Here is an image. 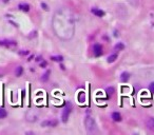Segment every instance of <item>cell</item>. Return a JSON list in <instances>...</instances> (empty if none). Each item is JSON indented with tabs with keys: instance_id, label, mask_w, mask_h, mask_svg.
<instances>
[{
	"instance_id": "cell-1",
	"label": "cell",
	"mask_w": 154,
	"mask_h": 135,
	"mask_svg": "<svg viewBox=\"0 0 154 135\" xmlns=\"http://www.w3.org/2000/svg\"><path fill=\"white\" fill-rule=\"evenodd\" d=\"M52 29L59 39L63 41L71 40L76 29L73 13L67 7H61L56 11L52 18Z\"/></svg>"
},
{
	"instance_id": "cell-13",
	"label": "cell",
	"mask_w": 154,
	"mask_h": 135,
	"mask_svg": "<svg viewBox=\"0 0 154 135\" xmlns=\"http://www.w3.org/2000/svg\"><path fill=\"white\" fill-rule=\"evenodd\" d=\"M116 59H117V54L114 53V54H112V55H110L109 57H108L107 61L109 62V63H112V62H114Z\"/></svg>"
},
{
	"instance_id": "cell-7",
	"label": "cell",
	"mask_w": 154,
	"mask_h": 135,
	"mask_svg": "<svg viewBox=\"0 0 154 135\" xmlns=\"http://www.w3.org/2000/svg\"><path fill=\"white\" fill-rule=\"evenodd\" d=\"M18 9L22 12H29L30 11V5L28 3H20L18 5Z\"/></svg>"
},
{
	"instance_id": "cell-4",
	"label": "cell",
	"mask_w": 154,
	"mask_h": 135,
	"mask_svg": "<svg viewBox=\"0 0 154 135\" xmlns=\"http://www.w3.org/2000/svg\"><path fill=\"white\" fill-rule=\"evenodd\" d=\"M93 54L96 57H99L103 54V47L99 43H95L93 45Z\"/></svg>"
},
{
	"instance_id": "cell-22",
	"label": "cell",
	"mask_w": 154,
	"mask_h": 135,
	"mask_svg": "<svg viewBox=\"0 0 154 135\" xmlns=\"http://www.w3.org/2000/svg\"><path fill=\"white\" fill-rule=\"evenodd\" d=\"M9 1H10V0H2V2H4V3H7Z\"/></svg>"
},
{
	"instance_id": "cell-12",
	"label": "cell",
	"mask_w": 154,
	"mask_h": 135,
	"mask_svg": "<svg viewBox=\"0 0 154 135\" xmlns=\"http://www.w3.org/2000/svg\"><path fill=\"white\" fill-rule=\"evenodd\" d=\"M127 1L128 3L133 7H137L139 4V0H127Z\"/></svg>"
},
{
	"instance_id": "cell-20",
	"label": "cell",
	"mask_w": 154,
	"mask_h": 135,
	"mask_svg": "<svg viewBox=\"0 0 154 135\" xmlns=\"http://www.w3.org/2000/svg\"><path fill=\"white\" fill-rule=\"evenodd\" d=\"M52 59H53L54 61H62L63 57H62V56H53V57H52Z\"/></svg>"
},
{
	"instance_id": "cell-18",
	"label": "cell",
	"mask_w": 154,
	"mask_h": 135,
	"mask_svg": "<svg viewBox=\"0 0 154 135\" xmlns=\"http://www.w3.org/2000/svg\"><path fill=\"white\" fill-rule=\"evenodd\" d=\"M7 112L4 110L3 108H0V119H2V118L7 117Z\"/></svg>"
},
{
	"instance_id": "cell-21",
	"label": "cell",
	"mask_w": 154,
	"mask_h": 135,
	"mask_svg": "<svg viewBox=\"0 0 154 135\" xmlns=\"http://www.w3.org/2000/svg\"><path fill=\"white\" fill-rule=\"evenodd\" d=\"M149 90L152 92V93H154V82H152V84H150V86H149Z\"/></svg>"
},
{
	"instance_id": "cell-15",
	"label": "cell",
	"mask_w": 154,
	"mask_h": 135,
	"mask_svg": "<svg viewBox=\"0 0 154 135\" xmlns=\"http://www.w3.org/2000/svg\"><path fill=\"white\" fill-rule=\"evenodd\" d=\"M56 125H57V120H47L42 122V126H56Z\"/></svg>"
},
{
	"instance_id": "cell-8",
	"label": "cell",
	"mask_w": 154,
	"mask_h": 135,
	"mask_svg": "<svg viewBox=\"0 0 154 135\" xmlns=\"http://www.w3.org/2000/svg\"><path fill=\"white\" fill-rule=\"evenodd\" d=\"M129 78H130V74L128 73V72H123V73H121V80L123 82H127L128 80H129Z\"/></svg>"
},
{
	"instance_id": "cell-17",
	"label": "cell",
	"mask_w": 154,
	"mask_h": 135,
	"mask_svg": "<svg viewBox=\"0 0 154 135\" xmlns=\"http://www.w3.org/2000/svg\"><path fill=\"white\" fill-rule=\"evenodd\" d=\"M22 72H23V69H22V66H17L16 68V71H15V73H16V76L17 77H19V76H21L22 75Z\"/></svg>"
},
{
	"instance_id": "cell-19",
	"label": "cell",
	"mask_w": 154,
	"mask_h": 135,
	"mask_svg": "<svg viewBox=\"0 0 154 135\" xmlns=\"http://www.w3.org/2000/svg\"><path fill=\"white\" fill-rule=\"evenodd\" d=\"M49 75H50V71H47L45 74H43L42 77H41V80H42V81H47L48 78H49Z\"/></svg>"
},
{
	"instance_id": "cell-2",
	"label": "cell",
	"mask_w": 154,
	"mask_h": 135,
	"mask_svg": "<svg viewBox=\"0 0 154 135\" xmlns=\"http://www.w3.org/2000/svg\"><path fill=\"white\" fill-rule=\"evenodd\" d=\"M85 125H86V129H87L88 133L90 135H93L96 133L97 130V126H96V122L94 120V118L92 117H87L85 120Z\"/></svg>"
},
{
	"instance_id": "cell-16",
	"label": "cell",
	"mask_w": 154,
	"mask_h": 135,
	"mask_svg": "<svg viewBox=\"0 0 154 135\" xmlns=\"http://www.w3.org/2000/svg\"><path fill=\"white\" fill-rule=\"evenodd\" d=\"M114 92H115V90H114L113 87H109V88L106 89V93H107L108 96H112L114 94Z\"/></svg>"
},
{
	"instance_id": "cell-9",
	"label": "cell",
	"mask_w": 154,
	"mask_h": 135,
	"mask_svg": "<svg viewBox=\"0 0 154 135\" xmlns=\"http://www.w3.org/2000/svg\"><path fill=\"white\" fill-rule=\"evenodd\" d=\"M112 119H113L114 122H121V115L118 112H113V113H112Z\"/></svg>"
},
{
	"instance_id": "cell-11",
	"label": "cell",
	"mask_w": 154,
	"mask_h": 135,
	"mask_svg": "<svg viewBox=\"0 0 154 135\" xmlns=\"http://www.w3.org/2000/svg\"><path fill=\"white\" fill-rule=\"evenodd\" d=\"M0 44L4 47H11V45H16L17 43L15 41H0Z\"/></svg>"
},
{
	"instance_id": "cell-14",
	"label": "cell",
	"mask_w": 154,
	"mask_h": 135,
	"mask_svg": "<svg viewBox=\"0 0 154 135\" xmlns=\"http://www.w3.org/2000/svg\"><path fill=\"white\" fill-rule=\"evenodd\" d=\"M86 100V94L85 92H79L78 93V101L80 102V104H83V101Z\"/></svg>"
},
{
	"instance_id": "cell-5",
	"label": "cell",
	"mask_w": 154,
	"mask_h": 135,
	"mask_svg": "<svg viewBox=\"0 0 154 135\" xmlns=\"http://www.w3.org/2000/svg\"><path fill=\"white\" fill-rule=\"evenodd\" d=\"M91 12H92V14H94V15L97 16V17H103L105 14H106L103 10L97 9V7H93V9H91Z\"/></svg>"
},
{
	"instance_id": "cell-10",
	"label": "cell",
	"mask_w": 154,
	"mask_h": 135,
	"mask_svg": "<svg viewBox=\"0 0 154 135\" xmlns=\"http://www.w3.org/2000/svg\"><path fill=\"white\" fill-rule=\"evenodd\" d=\"M125 49V44L123 43V42H118L117 44H115V47H114V50L115 51H123V50Z\"/></svg>"
},
{
	"instance_id": "cell-6",
	"label": "cell",
	"mask_w": 154,
	"mask_h": 135,
	"mask_svg": "<svg viewBox=\"0 0 154 135\" xmlns=\"http://www.w3.org/2000/svg\"><path fill=\"white\" fill-rule=\"evenodd\" d=\"M146 126L148 127V129H150L151 131L154 132V118L153 117H149L146 120Z\"/></svg>"
},
{
	"instance_id": "cell-3",
	"label": "cell",
	"mask_w": 154,
	"mask_h": 135,
	"mask_svg": "<svg viewBox=\"0 0 154 135\" xmlns=\"http://www.w3.org/2000/svg\"><path fill=\"white\" fill-rule=\"evenodd\" d=\"M72 109H73V106H72L71 102H67V104H65V109H63L62 111V114H61V120H62V122H68L70 114H71L72 112Z\"/></svg>"
}]
</instances>
